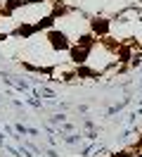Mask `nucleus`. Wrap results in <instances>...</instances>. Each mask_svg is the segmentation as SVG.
Returning a JSON list of instances; mask_svg holds the SVG:
<instances>
[{
	"label": "nucleus",
	"instance_id": "1",
	"mask_svg": "<svg viewBox=\"0 0 142 157\" xmlns=\"http://www.w3.org/2000/svg\"><path fill=\"white\" fill-rule=\"evenodd\" d=\"M50 40H52V45H55V48H69V43H66V38H64V33H57V31H52V33H50Z\"/></svg>",
	"mask_w": 142,
	"mask_h": 157
},
{
	"label": "nucleus",
	"instance_id": "2",
	"mask_svg": "<svg viewBox=\"0 0 142 157\" xmlns=\"http://www.w3.org/2000/svg\"><path fill=\"white\" fill-rule=\"evenodd\" d=\"M107 29H109V24H107L104 19H95L93 21V31L95 33H107Z\"/></svg>",
	"mask_w": 142,
	"mask_h": 157
},
{
	"label": "nucleus",
	"instance_id": "3",
	"mask_svg": "<svg viewBox=\"0 0 142 157\" xmlns=\"http://www.w3.org/2000/svg\"><path fill=\"white\" fill-rule=\"evenodd\" d=\"M31 26H19V36H28V33H31Z\"/></svg>",
	"mask_w": 142,
	"mask_h": 157
}]
</instances>
